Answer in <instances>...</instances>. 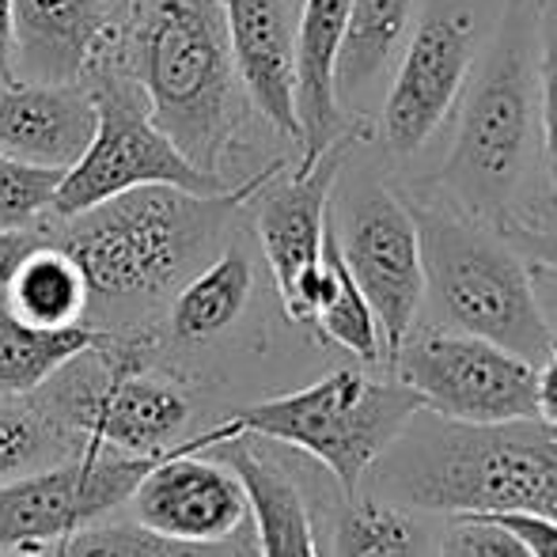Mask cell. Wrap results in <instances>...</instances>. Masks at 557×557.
<instances>
[{
    "label": "cell",
    "instance_id": "obj_21",
    "mask_svg": "<svg viewBox=\"0 0 557 557\" xmlns=\"http://www.w3.org/2000/svg\"><path fill=\"white\" fill-rule=\"evenodd\" d=\"M99 337L103 331L88 323L61 326V331L23 323L0 293V398L38 395L46 380H53L69 360L88 352Z\"/></svg>",
    "mask_w": 557,
    "mask_h": 557
},
{
    "label": "cell",
    "instance_id": "obj_4",
    "mask_svg": "<svg viewBox=\"0 0 557 557\" xmlns=\"http://www.w3.org/2000/svg\"><path fill=\"white\" fill-rule=\"evenodd\" d=\"M395 490L429 512H535L557 520V425H451L395 455Z\"/></svg>",
    "mask_w": 557,
    "mask_h": 557
},
{
    "label": "cell",
    "instance_id": "obj_11",
    "mask_svg": "<svg viewBox=\"0 0 557 557\" xmlns=\"http://www.w3.org/2000/svg\"><path fill=\"white\" fill-rule=\"evenodd\" d=\"M357 137L360 133L342 137L308 171H293L285 183H277V171L255 194V227L265 265H270L273 285H277L281 308L300 326H311L319 296H323V235L326 224H331V198L337 178H342L345 152H349Z\"/></svg>",
    "mask_w": 557,
    "mask_h": 557
},
{
    "label": "cell",
    "instance_id": "obj_9",
    "mask_svg": "<svg viewBox=\"0 0 557 557\" xmlns=\"http://www.w3.org/2000/svg\"><path fill=\"white\" fill-rule=\"evenodd\" d=\"M156 459L84 447L0 485V554L46 557L69 535L111 516L133 497Z\"/></svg>",
    "mask_w": 557,
    "mask_h": 557
},
{
    "label": "cell",
    "instance_id": "obj_5",
    "mask_svg": "<svg viewBox=\"0 0 557 557\" xmlns=\"http://www.w3.org/2000/svg\"><path fill=\"white\" fill-rule=\"evenodd\" d=\"M421 235L425 300L441 326L478 334L528 360H543L554 334L531 285V262L497 232L459 209L410 206Z\"/></svg>",
    "mask_w": 557,
    "mask_h": 557
},
{
    "label": "cell",
    "instance_id": "obj_33",
    "mask_svg": "<svg viewBox=\"0 0 557 557\" xmlns=\"http://www.w3.org/2000/svg\"><path fill=\"white\" fill-rule=\"evenodd\" d=\"M535 418L557 425V337L535 364Z\"/></svg>",
    "mask_w": 557,
    "mask_h": 557
},
{
    "label": "cell",
    "instance_id": "obj_38",
    "mask_svg": "<svg viewBox=\"0 0 557 557\" xmlns=\"http://www.w3.org/2000/svg\"><path fill=\"white\" fill-rule=\"evenodd\" d=\"M0 557H12V554H0Z\"/></svg>",
    "mask_w": 557,
    "mask_h": 557
},
{
    "label": "cell",
    "instance_id": "obj_19",
    "mask_svg": "<svg viewBox=\"0 0 557 557\" xmlns=\"http://www.w3.org/2000/svg\"><path fill=\"white\" fill-rule=\"evenodd\" d=\"M418 0H349L342 53H337V103H352L375 91L383 76L395 73L413 27Z\"/></svg>",
    "mask_w": 557,
    "mask_h": 557
},
{
    "label": "cell",
    "instance_id": "obj_29",
    "mask_svg": "<svg viewBox=\"0 0 557 557\" xmlns=\"http://www.w3.org/2000/svg\"><path fill=\"white\" fill-rule=\"evenodd\" d=\"M441 557H531L528 546L500 520L482 512L451 516L441 543Z\"/></svg>",
    "mask_w": 557,
    "mask_h": 557
},
{
    "label": "cell",
    "instance_id": "obj_37",
    "mask_svg": "<svg viewBox=\"0 0 557 557\" xmlns=\"http://www.w3.org/2000/svg\"><path fill=\"white\" fill-rule=\"evenodd\" d=\"M111 4H125V0H111Z\"/></svg>",
    "mask_w": 557,
    "mask_h": 557
},
{
    "label": "cell",
    "instance_id": "obj_20",
    "mask_svg": "<svg viewBox=\"0 0 557 557\" xmlns=\"http://www.w3.org/2000/svg\"><path fill=\"white\" fill-rule=\"evenodd\" d=\"M250 293H255V262L243 247H227L221 258L201 265L175 288L168 311L171 337L186 345L213 342L247 311Z\"/></svg>",
    "mask_w": 557,
    "mask_h": 557
},
{
    "label": "cell",
    "instance_id": "obj_32",
    "mask_svg": "<svg viewBox=\"0 0 557 557\" xmlns=\"http://www.w3.org/2000/svg\"><path fill=\"white\" fill-rule=\"evenodd\" d=\"M46 239V232H35V227H8L0 232V293L8 288V281L15 277L27 255Z\"/></svg>",
    "mask_w": 557,
    "mask_h": 557
},
{
    "label": "cell",
    "instance_id": "obj_10",
    "mask_svg": "<svg viewBox=\"0 0 557 557\" xmlns=\"http://www.w3.org/2000/svg\"><path fill=\"white\" fill-rule=\"evenodd\" d=\"M334 235L352 281L380 323L383 368H391L425 308V262L413 209L387 186L360 183L345 198Z\"/></svg>",
    "mask_w": 557,
    "mask_h": 557
},
{
    "label": "cell",
    "instance_id": "obj_7",
    "mask_svg": "<svg viewBox=\"0 0 557 557\" xmlns=\"http://www.w3.org/2000/svg\"><path fill=\"white\" fill-rule=\"evenodd\" d=\"M91 99H96V133L84 156L65 171L58 194L50 201L53 221H65L99 201L114 198L133 186H178L186 194H224V175L194 168L175 140L152 122L145 91L133 76H125L114 61L96 58L84 73Z\"/></svg>",
    "mask_w": 557,
    "mask_h": 557
},
{
    "label": "cell",
    "instance_id": "obj_18",
    "mask_svg": "<svg viewBox=\"0 0 557 557\" xmlns=\"http://www.w3.org/2000/svg\"><path fill=\"white\" fill-rule=\"evenodd\" d=\"M209 455L224 459L247 490L258 557H323L315 543L308 497L277 459L250 447V436H235V441L209 447Z\"/></svg>",
    "mask_w": 557,
    "mask_h": 557
},
{
    "label": "cell",
    "instance_id": "obj_22",
    "mask_svg": "<svg viewBox=\"0 0 557 557\" xmlns=\"http://www.w3.org/2000/svg\"><path fill=\"white\" fill-rule=\"evenodd\" d=\"M4 300L23 323L46 326V331L88 323L91 308L81 265L50 239L38 243L27 255V262L15 270V277L4 288Z\"/></svg>",
    "mask_w": 557,
    "mask_h": 557
},
{
    "label": "cell",
    "instance_id": "obj_23",
    "mask_svg": "<svg viewBox=\"0 0 557 557\" xmlns=\"http://www.w3.org/2000/svg\"><path fill=\"white\" fill-rule=\"evenodd\" d=\"M323 270H326L323 296H319L315 319H311L315 334L323 337V342L337 345V349H345L349 357H357L360 364H368V368L383 364L380 323H375L364 293H360L349 265H345L342 247H337V235H334V216L323 235Z\"/></svg>",
    "mask_w": 557,
    "mask_h": 557
},
{
    "label": "cell",
    "instance_id": "obj_6",
    "mask_svg": "<svg viewBox=\"0 0 557 557\" xmlns=\"http://www.w3.org/2000/svg\"><path fill=\"white\" fill-rule=\"evenodd\" d=\"M421 413V398L395 372L375 380L364 368H334L308 387L232 413V421L243 436L311 455L345 497H352L360 478L403 441Z\"/></svg>",
    "mask_w": 557,
    "mask_h": 557
},
{
    "label": "cell",
    "instance_id": "obj_24",
    "mask_svg": "<svg viewBox=\"0 0 557 557\" xmlns=\"http://www.w3.org/2000/svg\"><path fill=\"white\" fill-rule=\"evenodd\" d=\"M84 451V441L46 403H0V485Z\"/></svg>",
    "mask_w": 557,
    "mask_h": 557
},
{
    "label": "cell",
    "instance_id": "obj_25",
    "mask_svg": "<svg viewBox=\"0 0 557 557\" xmlns=\"http://www.w3.org/2000/svg\"><path fill=\"white\" fill-rule=\"evenodd\" d=\"M337 557H425V531L395 500L349 497L337 520Z\"/></svg>",
    "mask_w": 557,
    "mask_h": 557
},
{
    "label": "cell",
    "instance_id": "obj_34",
    "mask_svg": "<svg viewBox=\"0 0 557 557\" xmlns=\"http://www.w3.org/2000/svg\"><path fill=\"white\" fill-rule=\"evenodd\" d=\"M531 285H535L539 311H543L546 326H550V334L557 337V270L531 262Z\"/></svg>",
    "mask_w": 557,
    "mask_h": 557
},
{
    "label": "cell",
    "instance_id": "obj_28",
    "mask_svg": "<svg viewBox=\"0 0 557 557\" xmlns=\"http://www.w3.org/2000/svg\"><path fill=\"white\" fill-rule=\"evenodd\" d=\"M535 84H539V137L543 168L557 206V0H539L535 8Z\"/></svg>",
    "mask_w": 557,
    "mask_h": 557
},
{
    "label": "cell",
    "instance_id": "obj_12",
    "mask_svg": "<svg viewBox=\"0 0 557 557\" xmlns=\"http://www.w3.org/2000/svg\"><path fill=\"white\" fill-rule=\"evenodd\" d=\"M474 42L478 23L467 8H441L406 38L375 122L380 145L391 152V160H410L436 137L467 88Z\"/></svg>",
    "mask_w": 557,
    "mask_h": 557
},
{
    "label": "cell",
    "instance_id": "obj_1",
    "mask_svg": "<svg viewBox=\"0 0 557 557\" xmlns=\"http://www.w3.org/2000/svg\"><path fill=\"white\" fill-rule=\"evenodd\" d=\"M285 163H270L224 194H186L178 186H133L76 216L58 221V243L88 281L91 308H140L198 273L224 224L270 183Z\"/></svg>",
    "mask_w": 557,
    "mask_h": 557
},
{
    "label": "cell",
    "instance_id": "obj_31",
    "mask_svg": "<svg viewBox=\"0 0 557 557\" xmlns=\"http://www.w3.org/2000/svg\"><path fill=\"white\" fill-rule=\"evenodd\" d=\"M508 243H512L520 255H528V262L550 265L557 270V224H505L500 227Z\"/></svg>",
    "mask_w": 557,
    "mask_h": 557
},
{
    "label": "cell",
    "instance_id": "obj_17",
    "mask_svg": "<svg viewBox=\"0 0 557 557\" xmlns=\"http://www.w3.org/2000/svg\"><path fill=\"white\" fill-rule=\"evenodd\" d=\"M349 0H304L296 15V122H300V163L308 171L319 156L342 137H352L345 125L349 114L337 103V53H342ZM360 133V129H357Z\"/></svg>",
    "mask_w": 557,
    "mask_h": 557
},
{
    "label": "cell",
    "instance_id": "obj_8",
    "mask_svg": "<svg viewBox=\"0 0 557 557\" xmlns=\"http://www.w3.org/2000/svg\"><path fill=\"white\" fill-rule=\"evenodd\" d=\"M387 372L421 398V410L451 425L535 418V360L478 334L418 323Z\"/></svg>",
    "mask_w": 557,
    "mask_h": 557
},
{
    "label": "cell",
    "instance_id": "obj_3",
    "mask_svg": "<svg viewBox=\"0 0 557 557\" xmlns=\"http://www.w3.org/2000/svg\"><path fill=\"white\" fill-rule=\"evenodd\" d=\"M535 8L539 0H512L478 73L470 69L455 140L441 168L451 209L482 224L508 221L535 156Z\"/></svg>",
    "mask_w": 557,
    "mask_h": 557
},
{
    "label": "cell",
    "instance_id": "obj_36",
    "mask_svg": "<svg viewBox=\"0 0 557 557\" xmlns=\"http://www.w3.org/2000/svg\"><path fill=\"white\" fill-rule=\"evenodd\" d=\"M227 557H258L255 535H243V531H239V535L232 539V554H227Z\"/></svg>",
    "mask_w": 557,
    "mask_h": 557
},
{
    "label": "cell",
    "instance_id": "obj_30",
    "mask_svg": "<svg viewBox=\"0 0 557 557\" xmlns=\"http://www.w3.org/2000/svg\"><path fill=\"white\" fill-rule=\"evenodd\" d=\"M485 516V512H482ZM493 520H500L531 557H557V520L535 512H493Z\"/></svg>",
    "mask_w": 557,
    "mask_h": 557
},
{
    "label": "cell",
    "instance_id": "obj_16",
    "mask_svg": "<svg viewBox=\"0 0 557 557\" xmlns=\"http://www.w3.org/2000/svg\"><path fill=\"white\" fill-rule=\"evenodd\" d=\"M88 84H0V152L69 171L96 133Z\"/></svg>",
    "mask_w": 557,
    "mask_h": 557
},
{
    "label": "cell",
    "instance_id": "obj_13",
    "mask_svg": "<svg viewBox=\"0 0 557 557\" xmlns=\"http://www.w3.org/2000/svg\"><path fill=\"white\" fill-rule=\"evenodd\" d=\"M129 500L133 520L190 546H224L250 523L239 474L216 455L178 444L145 470Z\"/></svg>",
    "mask_w": 557,
    "mask_h": 557
},
{
    "label": "cell",
    "instance_id": "obj_14",
    "mask_svg": "<svg viewBox=\"0 0 557 557\" xmlns=\"http://www.w3.org/2000/svg\"><path fill=\"white\" fill-rule=\"evenodd\" d=\"M235 76L258 114L300 145L296 122V8L293 0H221Z\"/></svg>",
    "mask_w": 557,
    "mask_h": 557
},
{
    "label": "cell",
    "instance_id": "obj_27",
    "mask_svg": "<svg viewBox=\"0 0 557 557\" xmlns=\"http://www.w3.org/2000/svg\"><path fill=\"white\" fill-rule=\"evenodd\" d=\"M61 178H65L61 168H38L0 152V232L42 224Z\"/></svg>",
    "mask_w": 557,
    "mask_h": 557
},
{
    "label": "cell",
    "instance_id": "obj_26",
    "mask_svg": "<svg viewBox=\"0 0 557 557\" xmlns=\"http://www.w3.org/2000/svg\"><path fill=\"white\" fill-rule=\"evenodd\" d=\"M46 557H206V546L175 543L145 523H88Z\"/></svg>",
    "mask_w": 557,
    "mask_h": 557
},
{
    "label": "cell",
    "instance_id": "obj_2",
    "mask_svg": "<svg viewBox=\"0 0 557 557\" xmlns=\"http://www.w3.org/2000/svg\"><path fill=\"white\" fill-rule=\"evenodd\" d=\"M99 58L140 84L152 122L194 168L221 175L243 122L221 0H125V23Z\"/></svg>",
    "mask_w": 557,
    "mask_h": 557
},
{
    "label": "cell",
    "instance_id": "obj_35",
    "mask_svg": "<svg viewBox=\"0 0 557 557\" xmlns=\"http://www.w3.org/2000/svg\"><path fill=\"white\" fill-rule=\"evenodd\" d=\"M0 84H15V69H12V0H0Z\"/></svg>",
    "mask_w": 557,
    "mask_h": 557
},
{
    "label": "cell",
    "instance_id": "obj_15",
    "mask_svg": "<svg viewBox=\"0 0 557 557\" xmlns=\"http://www.w3.org/2000/svg\"><path fill=\"white\" fill-rule=\"evenodd\" d=\"M111 35V0H12L15 81H84Z\"/></svg>",
    "mask_w": 557,
    "mask_h": 557
}]
</instances>
